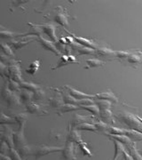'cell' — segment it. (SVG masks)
Segmentation results:
<instances>
[{
	"label": "cell",
	"mask_w": 142,
	"mask_h": 160,
	"mask_svg": "<svg viewBox=\"0 0 142 160\" xmlns=\"http://www.w3.org/2000/svg\"><path fill=\"white\" fill-rule=\"evenodd\" d=\"M8 79L16 81L18 83L23 82L22 78V71H21L20 63L8 67Z\"/></svg>",
	"instance_id": "obj_6"
},
{
	"label": "cell",
	"mask_w": 142,
	"mask_h": 160,
	"mask_svg": "<svg viewBox=\"0 0 142 160\" xmlns=\"http://www.w3.org/2000/svg\"><path fill=\"white\" fill-rule=\"evenodd\" d=\"M33 95H34V92L31 91H28L26 89H22L20 92V99H21V102H22L25 105L28 104V103L31 102V101L33 100Z\"/></svg>",
	"instance_id": "obj_19"
},
{
	"label": "cell",
	"mask_w": 142,
	"mask_h": 160,
	"mask_svg": "<svg viewBox=\"0 0 142 160\" xmlns=\"http://www.w3.org/2000/svg\"><path fill=\"white\" fill-rule=\"evenodd\" d=\"M14 119L19 124V126H21L22 124H26V122L28 120V116H27V114H24V113H20V114L15 115Z\"/></svg>",
	"instance_id": "obj_38"
},
{
	"label": "cell",
	"mask_w": 142,
	"mask_h": 160,
	"mask_svg": "<svg viewBox=\"0 0 142 160\" xmlns=\"http://www.w3.org/2000/svg\"><path fill=\"white\" fill-rule=\"evenodd\" d=\"M122 160H125V159H122Z\"/></svg>",
	"instance_id": "obj_47"
},
{
	"label": "cell",
	"mask_w": 142,
	"mask_h": 160,
	"mask_svg": "<svg viewBox=\"0 0 142 160\" xmlns=\"http://www.w3.org/2000/svg\"><path fill=\"white\" fill-rule=\"evenodd\" d=\"M20 86H21V87H22V89H26V90L33 92L41 88V86H38V85H36V84H34V83L25 82V81H23V82H22V83H20Z\"/></svg>",
	"instance_id": "obj_27"
},
{
	"label": "cell",
	"mask_w": 142,
	"mask_h": 160,
	"mask_svg": "<svg viewBox=\"0 0 142 160\" xmlns=\"http://www.w3.org/2000/svg\"><path fill=\"white\" fill-rule=\"evenodd\" d=\"M99 117L100 118V121H102V122L108 124V125H113L114 123H115L113 118V114H112L110 109H100V116Z\"/></svg>",
	"instance_id": "obj_17"
},
{
	"label": "cell",
	"mask_w": 142,
	"mask_h": 160,
	"mask_svg": "<svg viewBox=\"0 0 142 160\" xmlns=\"http://www.w3.org/2000/svg\"><path fill=\"white\" fill-rule=\"evenodd\" d=\"M126 148L128 149V151H129V153H130V155L132 157L133 159L142 160V156L139 153V151L136 149V148H135V144H134V143L130 145V146H127Z\"/></svg>",
	"instance_id": "obj_30"
},
{
	"label": "cell",
	"mask_w": 142,
	"mask_h": 160,
	"mask_svg": "<svg viewBox=\"0 0 142 160\" xmlns=\"http://www.w3.org/2000/svg\"><path fill=\"white\" fill-rule=\"evenodd\" d=\"M94 98L99 99V100H106V101H109V102H118V99H117L116 96L111 92V90H108L107 92H100V93H96V94L94 95Z\"/></svg>",
	"instance_id": "obj_16"
},
{
	"label": "cell",
	"mask_w": 142,
	"mask_h": 160,
	"mask_svg": "<svg viewBox=\"0 0 142 160\" xmlns=\"http://www.w3.org/2000/svg\"><path fill=\"white\" fill-rule=\"evenodd\" d=\"M45 98V92L43 91V89H38L36 92H34V95H33V100L35 101H41Z\"/></svg>",
	"instance_id": "obj_41"
},
{
	"label": "cell",
	"mask_w": 142,
	"mask_h": 160,
	"mask_svg": "<svg viewBox=\"0 0 142 160\" xmlns=\"http://www.w3.org/2000/svg\"><path fill=\"white\" fill-rule=\"evenodd\" d=\"M105 64V62H103L100 59H89L86 61V67L85 69H90V68H96V67H100Z\"/></svg>",
	"instance_id": "obj_26"
},
{
	"label": "cell",
	"mask_w": 142,
	"mask_h": 160,
	"mask_svg": "<svg viewBox=\"0 0 142 160\" xmlns=\"http://www.w3.org/2000/svg\"><path fill=\"white\" fill-rule=\"evenodd\" d=\"M56 14L54 16V21L58 22L59 24L62 25V26H68V15L66 14V12H64L62 7L59 6L58 8H56Z\"/></svg>",
	"instance_id": "obj_15"
},
{
	"label": "cell",
	"mask_w": 142,
	"mask_h": 160,
	"mask_svg": "<svg viewBox=\"0 0 142 160\" xmlns=\"http://www.w3.org/2000/svg\"><path fill=\"white\" fill-rule=\"evenodd\" d=\"M40 68V61L37 60V61H34L33 62L30 63V65L28 67V69H26V73L31 75V76H34L37 71L38 70V69Z\"/></svg>",
	"instance_id": "obj_28"
},
{
	"label": "cell",
	"mask_w": 142,
	"mask_h": 160,
	"mask_svg": "<svg viewBox=\"0 0 142 160\" xmlns=\"http://www.w3.org/2000/svg\"><path fill=\"white\" fill-rule=\"evenodd\" d=\"M78 146H79V149L80 150L82 151V153L83 155H85V156H88V157H92V154L91 153V151H90V149L87 148V145H86V143L85 142H81L80 144H78Z\"/></svg>",
	"instance_id": "obj_40"
},
{
	"label": "cell",
	"mask_w": 142,
	"mask_h": 160,
	"mask_svg": "<svg viewBox=\"0 0 142 160\" xmlns=\"http://www.w3.org/2000/svg\"><path fill=\"white\" fill-rule=\"evenodd\" d=\"M124 159L125 160H134L132 158V157H131V155L128 154V152L127 151H124Z\"/></svg>",
	"instance_id": "obj_45"
},
{
	"label": "cell",
	"mask_w": 142,
	"mask_h": 160,
	"mask_svg": "<svg viewBox=\"0 0 142 160\" xmlns=\"http://www.w3.org/2000/svg\"><path fill=\"white\" fill-rule=\"evenodd\" d=\"M63 148L61 147H56V146H47V145H39L37 146L35 149L32 148V153L36 157V158H39L41 157H44L50 153H54L58 151H62Z\"/></svg>",
	"instance_id": "obj_4"
},
{
	"label": "cell",
	"mask_w": 142,
	"mask_h": 160,
	"mask_svg": "<svg viewBox=\"0 0 142 160\" xmlns=\"http://www.w3.org/2000/svg\"><path fill=\"white\" fill-rule=\"evenodd\" d=\"M19 130L13 134V143L16 148V150L19 154L22 156L23 158L27 157L28 155H31L32 153V147L29 146L26 142V140L24 137V127L25 124L19 126Z\"/></svg>",
	"instance_id": "obj_1"
},
{
	"label": "cell",
	"mask_w": 142,
	"mask_h": 160,
	"mask_svg": "<svg viewBox=\"0 0 142 160\" xmlns=\"http://www.w3.org/2000/svg\"><path fill=\"white\" fill-rule=\"evenodd\" d=\"M73 37V38L76 42H77L78 44H80L81 46H86V47H90V48H94L95 50L97 49V47L95 46V45L90 41L89 39H86V38H81V37H76L75 35H71Z\"/></svg>",
	"instance_id": "obj_23"
},
{
	"label": "cell",
	"mask_w": 142,
	"mask_h": 160,
	"mask_svg": "<svg viewBox=\"0 0 142 160\" xmlns=\"http://www.w3.org/2000/svg\"><path fill=\"white\" fill-rule=\"evenodd\" d=\"M115 144V157H114L113 160L119 159L122 157V155H124V151H125V145L122 142H120L116 140H112Z\"/></svg>",
	"instance_id": "obj_22"
},
{
	"label": "cell",
	"mask_w": 142,
	"mask_h": 160,
	"mask_svg": "<svg viewBox=\"0 0 142 160\" xmlns=\"http://www.w3.org/2000/svg\"><path fill=\"white\" fill-rule=\"evenodd\" d=\"M50 104L52 108L55 109H60L63 104H64V100H63L62 92H61L59 89H55V93L53 97L50 99Z\"/></svg>",
	"instance_id": "obj_13"
},
{
	"label": "cell",
	"mask_w": 142,
	"mask_h": 160,
	"mask_svg": "<svg viewBox=\"0 0 142 160\" xmlns=\"http://www.w3.org/2000/svg\"><path fill=\"white\" fill-rule=\"evenodd\" d=\"M78 109H81V107L77 106V105L64 103L62 106L57 110V114L59 115V116H61V115H63L64 113H68V112H70V111L78 110Z\"/></svg>",
	"instance_id": "obj_20"
},
{
	"label": "cell",
	"mask_w": 142,
	"mask_h": 160,
	"mask_svg": "<svg viewBox=\"0 0 142 160\" xmlns=\"http://www.w3.org/2000/svg\"><path fill=\"white\" fill-rule=\"evenodd\" d=\"M37 26L43 31V33L48 36L52 41H54V42L58 41V38L55 35V26L53 24L48 23V24H43V25H37Z\"/></svg>",
	"instance_id": "obj_11"
},
{
	"label": "cell",
	"mask_w": 142,
	"mask_h": 160,
	"mask_svg": "<svg viewBox=\"0 0 142 160\" xmlns=\"http://www.w3.org/2000/svg\"><path fill=\"white\" fill-rule=\"evenodd\" d=\"M76 130L78 131H83V130H87V131H97L96 126L94 124H90L88 122H85V123H82L77 126L75 127Z\"/></svg>",
	"instance_id": "obj_29"
},
{
	"label": "cell",
	"mask_w": 142,
	"mask_h": 160,
	"mask_svg": "<svg viewBox=\"0 0 142 160\" xmlns=\"http://www.w3.org/2000/svg\"><path fill=\"white\" fill-rule=\"evenodd\" d=\"M81 109H86V110L90 111L95 117H99L100 116V109H99V107L97 106V104H95V103L94 104H91V105L83 106V107H81Z\"/></svg>",
	"instance_id": "obj_34"
},
{
	"label": "cell",
	"mask_w": 142,
	"mask_h": 160,
	"mask_svg": "<svg viewBox=\"0 0 142 160\" xmlns=\"http://www.w3.org/2000/svg\"><path fill=\"white\" fill-rule=\"evenodd\" d=\"M9 145L6 142H1V154L5 155L6 154L8 151H10V147H8Z\"/></svg>",
	"instance_id": "obj_44"
},
{
	"label": "cell",
	"mask_w": 142,
	"mask_h": 160,
	"mask_svg": "<svg viewBox=\"0 0 142 160\" xmlns=\"http://www.w3.org/2000/svg\"><path fill=\"white\" fill-rule=\"evenodd\" d=\"M94 125L96 126L97 128V131H100V132H107V133H108V126L109 125L108 124H106V123H104L102 121H99V122H95L94 123Z\"/></svg>",
	"instance_id": "obj_37"
},
{
	"label": "cell",
	"mask_w": 142,
	"mask_h": 160,
	"mask_svg": "<svg viewBox=\"0 0 142 160\" xmlns=\"http://www.w3.org/2000/svg\"><path fill=\"white\" fill-rule=\"evenodd\" d=\"M0 59H1V62H3L4 64H6V66H12V65H15V64H19V62H17L16 60H14L13 58H10L8 56L5 55L4 53H1L0 55Z\"/></svg>",
	"instance_id": "obj_31"
},
{
	"label": "cell",
	"mask_w": 142,
	"mask_h": 160,
	"mask_svg": "<svg viewBox=\"0 0 142 160\" xmlns=\"http://www.w3.org/2000/svg\"><path fill=\"white\" fill-rule=\"evenodd\" d=\"M0 72L2 78L8 79V66H6L3 62L0 63Z\"/></svg>",
	"instance_id": "obj_42"
},
{
	"label": "cell",
	"mask_w": 142,
	"mask_h": 160,
	"mask_svg": "<svg viewBox=\"0 0 142 160\" xmlns=\"http://www.w3.org/2000/svg\"><path fill=\"white\" fill-rule=\"evenodd\" d=\"M9 153H10V158H12V160H22V158H21V156H20V154H19V152H18L16 149H14V148L10 149Z\"/></svg>",
	"instance_id": "obj_43"
},
{
	"label": "cell",
	"mask_w": 142,
	"mask_h": 160,
	"mask_svg": "<svg viewBox=\"0 0 142 160\" xmlns=\"http://www.w3.org/2000/svg\"><path fill=\"white\" fill-rule=\"evenodd\" d=\"M77 154V147L76 143L67 140L65 147L62 150V158L65 160H76Z\"/></svg>",
	"instance_id": "obj_5"
},
{
	"label": "cell",
	"mask_w": 142,
	"mask_h": 160,
	"mask_svg": "<svg viewBox=\"0 0 142 160\" xmlns=\"http://www.w3.org/2000/svg\"><path fill=\"white\" fill-rule=\"evenodd\" d=\"M37 39L38 40V42L41 44V46H43L44 49H46L47 51H50L51 52H53L55 55H61V51H59V50L57 49V47L52 44L51 41L46 39L45 38H43L42 36L37 37Z\"/></svg>",
	"instance_id": "obj_9"
},
{
	"label": "cell",
	"mask_w": 142,
	"mask_h": 160,
	"mask_svg": "<svg viewBox=\"0 0 142 160\" xmlns=\"http://www.w3.org/2000/svg\"><path fill=\"white\" fill-rule=\"evenodd\" d=\"M95 104L100 109H108L111 108V102L106 101V100H99L98 102H95Z\"/></svg>",
	"instance_id": "obj_36"
},
{
	"label": "cell",
	"mask_w": 142,
	"mask_h": 160,
	"mask_svg": "<svg viewBox=\"0 0 142 160\" xmlns=\"http://www.w3.org/2000/svg\"><path fill=\"white\" fill-rule=\"evenodd\" d=\"M26 37H23L22 38H15V39H12L8 42V45L11 46L12 49L13 50H18L22 47H24L27 45H28L30 42H32L34 39H30V40H26ZM37 39V38H36Z\"/></svg>",
	"instance_id": "obj_14"
},
{
	"label": "cell",
	"mask_w": 142,
	"mask_h": 160,
	"mask_svg": "<svg viewBox=\"0 0 142 160\" xmlns=\"http://www.w3.org/2000/svg\"><path fill=\"white\" fill-rule=\"evenodd\" d=\"M66 90L68 91V92L76 100H83V99H91V98H94V95H90V94H87L85 92H82L78 91L76 89H75L74 87L70 86H65Z\"/></svg>",
	"instance_id": "obj_12"
},
{
	"label": "cell",
	"mask_w": 142,
	"mask_h": 160,
	"mask_svg": "<svg viewBox=\"0 0 142 160\" xmlns=\"http://www.w3.org/2000/svg\"><path fill=\"white\" fill-rule=\"evenodd\" d=\"M68 141H71L75 143H77V144H80L81 142H83L84 141L82 140V137H81V134L78 130H76V128H71V130L68 132Z\"/></svg>",
	"instance_id": "obj_21"
},
{
	"label": "cell",
	"mask_w": 142,
	"mask_h": 160,
	"mask_svg": "<svg viewBox=\"0 0 142 160\" xmlns=\"http://www.w3.org/2000/svg\"><path fill=\"white\" fill-rule=\"evenodd\" d=\"M96 54H98L100 57H111V56H115V52L112 51L108 48L106 47H100V48H97Z\"/></svg>",
	"instance_id": "obj_24"
},
{
	"label": "cell",
	"mask_w": 142,
	"mask_h": 160,
	"mask_svg": "<svg viewBox=\"0 0 142 160\" xmlns=\"http://www.w3.org/2000/svg\"><path fill=\"white\" fill-rule=\"evenodd\" d=\"M73 63H78L79 64V62L76 60V58L75 57L74 55H71V54H64L60 59L59 63L57 64L55 67H53L52 69H60V68H61L63 66H67V65L73 64Z\"/></svg>",
	"instance_id": "obj_10"
},
{
	"label": "cell",
	"mask_w": 142,
	"mask_h": 160,
	"mask_svg": "<svg viewBox=\"0 0 142 160\" xmlns=\"http://www.w3.org/2000/svg\"><path fill=\"white\" fill-rule=\"evenodd\" d=\"M141 155H142V152H141Z\"/></svg>",
	"instance_id": "obj_48"
},
{
	"label": "cell",
	"mask_w": 142,
	"mask_h": 160,
	"mask_svg": "<svg viewBox=\"0 0 142 160\" xmlns=\"http://www.w3.org/2000/svg\"><path fill=\"white\" fill-rule=\"evenodd\" d=\"M7 87L8 89L12 92H21V89L22 87L20 86V83H18L16 81H13L12 79H8V82H7Z\"/></svg>",
	"instance_id": "obj_33"
},
{
	"label": "cell",
	"mask_w": 142,
	"mask_h": 160,
	"mask_svg": "<svg viewBox=\"0 0 142 160\" xmlns=\"http://www.w3.org/2000/svg\"><path fill=\"white\" fill-rule=\"evenodd\" d=\"M63 100H64V103H67V104H74V105H77L78 103V100L73 98L68 92H63Z\"/></svg>",
	"instance_id": "obj_35"
},
{
	"label": "cell",
	"mask_w": 142,
	"mask_h": 160,
	"mask_svg": "<svg viewBox=\"0 0 142 160\" xmlns=\"http://www.w3.org/2000/svg\"><path fill=\"white\" fill-rule=\"evenodd\" d=\"M1 50H2V53H4L5 55L14 59V53H13V51H12V49L11 48V46H9L8 44H4V43H2V44H1Z\"/></svg>",
	"instance_id": "obj_32"
},
{
	"label": "cell",
	"mask_w": 142,
	"mask_h": 160,
	"mask_svg": "<svg viewBox=\"0 0 142 160\" xmlns=\"http://www.w3.org/2000/svg\"><path fill=\"white\" fill-rule=\"evenodd\" d=\"M91 117H88V116H81V115H75L74 118L71 122V127L75 128L76 126H77L80 124L82 123H85V122H87V120L89 119Z\"/></svg>",
	"instance_id": "obj_25"
},
{
	"label": "cell",
	"mask_w": 142,
	"mask_h": 160,
	"mask_svg": "<svg viewBox=\"0 0 142 160\" xmlns=\"http://www.w3.org/2000/svg\"><path fill=\"white\" fill-rule=\"evenodd\" d=\"M13 132L11 128H9L8 126L4 125V130L1 132V142H6L10 149L14 147V143H13Z\"/></svg>",
	"instance_id": "obj_8"
},
{
	"label": "cell",
	"mask_w": 142,
	"mask_h": 160,
	"mask_svg": "<svg viewBox=\"0 0 142 160\" xmlns=\"http://www.w3.org/2000/svg\"><path fill=\"white\" fill-rule=\"evenodd\" d=\"M14 122H16L14 118H10V117H8V116H6L5 113H3L2 112V114H1V125H8V124H12V123H14Z\"/></svg>",
	"instance_id": "obj_39"
},
{
	"label": "cell",
	"mask_w": 142,
	"mask_h": 160,
	"mask_svg": "<svg viewBox=\"0 0 142 160\" xmlns=\"http://www.w3.org/2000/svg\"><path fill=\"white\" fill-rule=\"evenodd\" d=\"M0 36L2 38H7V39H15V38H19L20 37H27L28 34H22V33H15V32H11V31H8L6 30L3 27H1V31H0Z\"/></svg>",
	"instance_id": "obj_18"
},
{
	"label": "cell",
	"mask_w": 142,
	"mask_h": 160,
	"mask_svg": "<svg viewBox=\"0 0 142 160\" xmlns=\"http://www.w3.org/2000/svg\"><path fill=\"white\" fill-rule=\"evenodd\" d=\"M2 98L4 100V102L6 103L8 108H15V107H19L21 106V99L19 96L15 94V92L10 91L7 87V82L5 83V86L2 88Z\"/></svg>",
	"instance_id": "obj_2"
},
{
	"label": "cell",
	"mask_w": 142,
	"mask_h": 160,
	"mask_svg": "<svg viewBox=\"0 0 142 160\" xmlns=\"http://www.w3.org/2000/svg\"><path fill=\"white\" fill-rule=\"evenodd\" d=\"M1 160H12L10 157H7L6 155L1 154Z\"/></svg>",
	"instance_id": "obj_46"
},
{
	"label": "cell",
	"mask_w": 142,
	"mask_h": 160,
	"mask_svg": "<svg viewBox=\"0 0 142 160\" xmlns=\"http://www.w3.org/2000/svg\"><path fill=\"white\" fill-rule=\"evenodd\" d=\"M116 117L121 122L129 126L131 129L142 132V123L140 122V120L136 118L132 114L127 112H122Z\"/></svg>",
	"instance_id": "obj_3"
},
{
	"label": "cell",
	"mask_w": 142,
	"mask_h": 160,
	"mask_svg": "<svg viewBox=\"0 0 142 160\" xmlns=\"http://www.w3.org/2000/svg\"><path fill=\"white\" fill-rule=\"evenodd\" d=\"M27 111L31 114H36L37 116H46L48 114V110L43 108L42 105L34 102H29L25 105Z\"/></svg>",
	"instance_id": "obj_7"
}]
</instances>
